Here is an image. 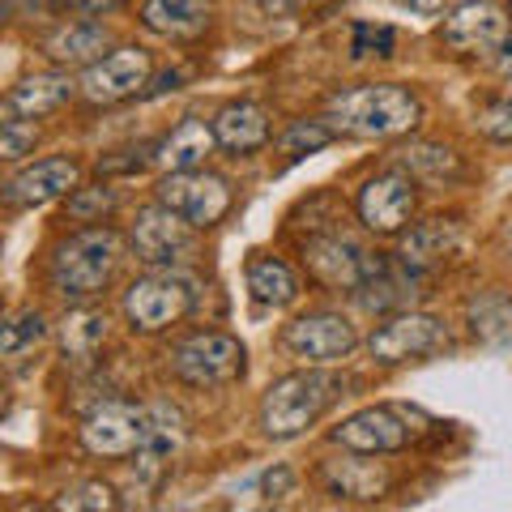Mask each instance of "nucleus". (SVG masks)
I'll return each instance as SVG.
<instances>
[{
  "label": "nucleus",
  "instance_id": "30",
  "mask_svg": "<svg viewBox=\"0 0 512 512\" xmlns=\"http://www.w3.org/2000/svg\"><path fill=\"white\" fill-rule=\"evenodd\" d=\"M402 167L410 175H431V180H444V175H457L461 171V158L448 150V146H431V141H423V146L402 150Z\"/></svg>",
  "mask_w": 512,
  "mask_h": 512
},
{
  "label": "nucleus",
  "instance_id": "40",
  "mask_svg": "<svg viewBox=\"0 0 512 512\" xmlns=\"http://www.w3.org/2000/svg\"><path fill=\"white\" fill-rule=\"evenodd\" d=\"M495 64H500V69H504V73L512 77V39H508V43L500 47V56H495Z\"/></svg>",
  "mask_w": 512,
  "mask_h": 512
},
{
  "label": "nucleus",
  "instance_id": "12",
  "mask_svg": "<svg viewBox=\"0 0 512 512\" xmlns=\"http://www.w3.org/2000/svg\"><path fill=\"white\" fill-rule=\"evenodd\" d=\"M380 252H367L350 235H316L303 244V265L316 282L333 286V291H359L367 274L376 269Z\"/></svg>",
  "mask_w": 512,
  "mask_h": 512
},
{
  "label": "nucleus",
  "instance_id": "41",
  "mask_svg": "<svg viewBox=\"0 0 512 512\" xmlns=\"http://www.w3.org/2000/svg\"><path fill=\"white\" fill-rule=\"evenodd\" d=\"M13 18V0H0V26H5Z\"/></svg>",
  "mask_w": 512,
  "mask_h": 512
},
{
  "label": "nucleus",
  "instance_id": "22",
  "mask_svg": "<svg viewBox=\"0 0 512 512\" xmlns=\"http://www.w3.org/2000/svg\"><path fill=\"white\" fill-rule=\"evenodd\" d=\"M214 137L222 150L231 154H252L269 141V111L256 103H227L214 116Z\"/></svg>",
  "mask_w": 512,
  "mask_h": 512
},
{
  "label": "nucleus",
  "instance_id": "39",
  "mask_svg": "<svg viewBox=\"0 0 512 512\" xmlns=\"http://www.w3.org/2000/svg\"><path fill=\"white\" fill-rule=\"evenodd\" d=\"M261 5H265L269 13H295V9L316 5V0H261Z\"/></svg>",
  "mask_w": 512,
  "mask_h": 512
},
{
  "label": "nucleus",
  "instance_id": "21",
  "mask_svg": "<svg viewBox=\"0 0 512 512\" xmlns=\"http://www.w3.org/2000/svg\"><path fill=\"white\" fill-rule=\"evenodd\" d=\"M214 146H218L214 124L188 116L154 146V163L163 171H192V167H205V158L214 154Z\"/></svg>",
  "mask_w": 512,
  "mask_h": 512
},
{
  "label": "nucleus",
  "instance_id": "15",
  "mask_svg": "<svg viewBox=\"0 0 512 512\" xmlns=\"http://www.w3.org/2000/svg\"><path fill=\"white\" fill-rule=\"evenodd\" d=\"M333 444L350 448V453H402L410 444V427L397 410L389 406H367L350 414L342 427H333Z\"/></svg>",
  "mask_w": 512,
  "mask_h": 512
},
{
  "label": "nucleus",
  "instance_id": "36",
  "mask_svg": "<svg viewBox=\"0 0 512 512\" xmlns=\"http://www.w3.org/2000/svg\"><path fill=\"white\" fill-rule=\"evenodd\" d=\"M261 483H265V500H286V495L295 491V470L291 466H274Z\"/></svg>",
  "mask_w": 512,
  "mask_h": 512
},
{
  "label": "nucleus",
  "instance_id": "7",
  "mask_svg": "<svg viewBox=\"0 0 512 512\" xmlns=\"http://www.w3.org/2000/svg\"><path fill=\"white\" fill-rule=\"evenodd\" d=\"M197 303V291L192 282L180 274H150V278H137L133 286L124 291V316L128 325L141 329V333H158L184 320Z\"/></svg>",
  "mask_w": 512,
  "mask_h": 512
},
{
  "label": "nucleus",
  "instance_id": "29",
  "mask_svg": "<svg viewBox=\"0 0 512 512\" xmlns=\"http://www.w3.org/2000/svg\"><path fill=\"white\" fill-rule=\"evenodd\" d=\"M338 137V128H333L329 120H295L291 128L282 133V141H278V150L291 158H303V154H316V150H325L329 141Z\"/></svg>",
  "mask_w": 512,
  "mask_h": 512
},
{
  "label": "nucleus",
  "instance_id": "35",
  "mask_svg": "<svg viewBox=\"0 0 512 512\" xmlns=\"http://www.w3.org/2000/svg\"><path fill=\"white\" fill-rule=\"evenodd\" d=\"M393 26H372V22H359L355 26V39H350V52L355 56H393Z\"/></svg>",
  "mask_w": 512,
  "mask_h": 512
},
{
  "label": "nucleus",
  "instance_id": "25",
  "mask_svg": "<svg viewBox=\"0 0 512 512\" xmlns=\"http://www.w3.org/2000/svg\"><path fill=\"white\" fill-rule=\"evenodd\" d=\"M103 338H107V316L94 312V308H77V312L64 316V325H60L64 359H77V363H90L99 355Z\"/></svg>",
  "mask_w": 512,
  "mask_h": 512
},
{
  "label": "nucleus",
  "instance_id": "37",
  "mask_svg": "<svg viewBox=\"0 0 512 512\" xmlns=\"http://www.w3.org/2000/svg\"><path fill=\"white\" fill-rule=\"evenodd\" d=\"M73 5H77V13H86V18H107V13L124 9L128 0H73Z\"/></svg>",
  "mask_w": 512,
  "mask_h": 512
},
{
  "label": "nucleus",
  "instance_id": "26",
  "mask_svg": "<svg viewBox=\"0 0 512 512\" xmlns=\"http://www.w3.org/2000/svg\"><path fill=\"white\" fill-rule=\"evenodd\" d=\"M470 329H474V338H483L491 346L512 342V299L495 291L470 299Z\"/></svg>",
  "mask_w": 512,
  "mask_h": 512
},
{
  "label": "nucleus",
  "instance_id": "8",
  "mask_svg": "<svg viewBox=\"0 0 512 512\" xmlns=\"http://www.w3.org/2000/svg\"><path fill=\"white\" fill-rule=\"evenodd\" d=\"M158 201L167 205V210H175L184 222H192L197 231L214 227V222H222V214L231 210V188L222 175L214 171H167L163 180H158Z\"/></svg>",
  "mask_w": 512,
  "mask_h": 512
},
{
  "label": "nucleus",
  "instance_id": "23",
  "mask_svg": "<svg viewBox=\"0 0 512 512\" xmlns=\"http://www.w3.org/2000/svg\"><path fill=\"white\" fill-rule=\"evenodd\" d=\"M103 47H107V26L103 22H69V26H60L52 39L43 43V52L52 64H64V69H73V64H94L103 56Z\"/></svg>",
  "mask_w": 512,
  "mask_h": 512
},
{
  "label": "nucleus",
  "instance_id": "10",
  "mask_svg": "<svg viewBox=\"0 0 512 512\" xmlns=\"http://www.w3.org/2000/svg\"><path fill=\"white\" fill-rule=\"evenodd\" d=\"M444 346H448V329H444V320L431 316V312H397V316L384 320L372 338H367L372 359L384 363V367L436 355V350H444Z\"/></svg>",
  "mask_w": 512,
  "mask_h": 512
},
{
  "label": "nucleus",
  "instance_id": "38",
  "mask_svg": "<svg viewBox=\"0 0 512 512\" xmlns=\"http://www.w3.org/2000/svg\"><path fill=\"white\" fill-rule=\"evenodd\" d=\"M402 9H410V13H419V18H440L444 13V0H397Z\"/></svg>",
  "mask_w": 512,
  "mask_h": 512
},
{
  "label": "nucleus",
  "instance_id": "19",
  "mask_svg": "<svg viewBox=\"0 0 512 512\" xmlns=\"http://www.w3.org/2000/svg\"><path fill=\"white\" fill-rule=\"evenodd\" d=\"M210 22H214V0H146L141 5V26L175 43L201 39Z\"/></svg>",
  "mask_w": 512,
  "mask_h": 512
},
{
  "label": "nucleus",
  "instance_id": "20",
  "mask_svg": "<svg viewBox=\"0 0 512 512\" xmlns=\"http://www.w3.org/2000/svg\"><path fill=\"white\" fill-rule=\"evenodd\" d=\"M457 244H461V227L453 218H427V222H419V227H410L406 235H402V248H397V261L402 265H410V269H436V265H444L448 256L457 252Z\"/></svg>",
  "mask_w": 512,
  "mask_h": 512
},
{
  "label": "nucleus",
  "instance_id": "34",
  "mask_svg": "<svg viewBox=\"0 0 512 512\" xmlns=\"http://www.w3.org/2000/svg\"><path fill=\"white\" fill-rule=\"evenodd\" d=\"M478 128L491 141H512V86L478 107Z\"/></svg>",
  "mask_w": 512,
  "mask_h": 512
},
{
  "label": "nucleus",
  "instance_id": "14",
  "mask_svg": "<svg viewBox=\"0 0 512 512\" xmlns=\"http://www.w3.org/2000/svg\"><path fill=\"white\" fill-rule=\"evenodd\" d=\"M286 350H295L299 359H312V363H333V359H346L355 350L359 333L346 316H333V312H320V316H299L286 325L282 333Z\"/></svg>",
  "mask_w": 512,
  "mask_h": 512
},
{
  "label": "nucleus",
  "instance_id": "42",
  "mask_svg": "<svg viewBox=\"0 0 512 512\" xmlns=\"http://www.w3.org/2000/svg\"><path fill=\"white\" fill-rule=\"evenodd\" d=\"M5 406H9V393H5V389H0V414H5Z\"/></svg>",
  "mask_w": 512,
  "mask_h": 512
},
{
  "label": "nucleus",
  "instance_id": "33",
  "mask_svg": "<svg viewBox=\"0 0 512 512\" xmlns=\"http://www.w3.org/2000/svg\"><path fill=\"white\" fill-rule=\"evenodd\" d=\"M52 508H64V512H111V508H120L116 500V491H111L107 483H82V487H73V491H64L60 500Z\"/></svg>",
  "mask_w": 512,
  "mask_h": 512
},
{
  "label": "nucleus",
  "instance_id": "17",
  "mask_svg": "<svg viewBox=\"0 0 512 512\" xmlns=\"http://www.w3.org/2000/svg\"><path fill=\"white\" fill-rule=\"evenodd\" d=\"M359 303L372 312H406L414 299L423 295V269H410L402 261H389V256L380 252L376 269L367 274V282L359 286Z\"/></svg>",
  "mask_w": 512,
  "mask_h": 512
},
{
  "label": "nucleus",
  "instance_id": "24",
  "mask_svg": "<svg viewBox=\"0 0 512 512\" xmlns=\"http://www.w3.org/2000/svg\"><path fill=\"white\" fill-rule=\"evenodd\" d=\"M248 291L256 303H265V308H286V303L299 295V282L278 256H252L248 261Z\"/></svg>",
  "mask_w": 512,
  "mask_h": 512
},
{
  "label": "nucleus",
  "instance_id": "27",
  "mask_svg": "<svg viewBox=\"0 0 512 512\" xmlns=\"http://www.w3.org/2000/svg\"><path fill=\"white\" fill-rule=\"evenodd\" d=\"M47 338V320L35 308H22V312H9L0 316V359H18L26 350H35Z\"/></svg>",
  "mask_w": 512,
  "mask_h": 512
},
{
  "label": "nucleus",
  "instance_id": "9",
  "mask_svg": "<svg viewBox=\"0 0 512 512\" xmlns=\"http://www.w3.org/2000/svg\"><path fill=\"white\" fill-rule=\"evenodd\" d=\"M440 39L457 56H500V47L512 39V18L495 0H466L444 13Z\"/></svg>",
  "mask_w": 512,
  "mask_h": 512
},
{
  "label": "nucleus",
  "instance_id": "28",
  "mask_svg": "<svg viewBox=\"0 0 512 512\" xmlns=\"http://www.w3.org/2000/svg\"><path fill=\"white\" fill-rule=\"evenodd\" d=\"M329 487L338 495H350V500H376L384 491V474L363 466V461H329L325 466Z\"/></svg>",
  "mask_w": 512,
  "mask_h": 512
},
{
  "label": "nucleus",
  "instance_id": "32",
  "mask_svg": "<svg viewBox=\"0 0 512 512\" xmlns=\"http://www.w3.org/2000/svg\"><path fill=\"white\" fill-rule=\"evenodd\" d=\"M39 146V124L26 116H0V163H18Z\"/></svg>",
  "mask_w": 512,
  "mask_h": 512
},
{
  "label": "nucleus",
  "instance_id": "5",
  "mask_svg": "<svg viewBox=\"0 0 512 512\" xmlns=\"http://www.w3.org/2000/svg\"><path fill=\"white\" fill-rule=\"evenodd\" d=\"M158 427V406H133V402H103L86 414L82 444L94 457H137L150 444Z\"/></svg>",
  "mask_w": 512,
  "mask_h": 512
},
{
  "label": "nucleus",
  "instance_id": "16",
  "mask_svg": "<svg viewBox=\"0 0 512 512\" xmlns=\"http://www.w3.org/2000/svg\"><path fill=\"white\" fill-rule=\"evenodd\" d=\"M82 180V167L73 158H43V163L18 171L9 184H0V201L18 205V210H30V205H47L56 197H69Z\"/></svg>",
  "mask_w": 512,
  "mask_h": 512
},
{
  "label": "nucleus",
  "instance_id": "13",
  "mask_svg": "<svg viewBox=\"0 0 512 512\" xmlns=\"http://www.w3.org/2000/svg\"><path fill=\"white\" fill-rule=\"evenodd\" d=\"M150 73H154V60L146 47H116L107 52L103 60L86 64L82 73V94L90 103H120V99H133L150 86Z\"/></svg>",
  "mask_w": 512,
  "mask_h": 512
},
{
  "label": "nucleus",
  "instance_id": "18",
  "mask_svg": "<svg viewBox=\"0 0 512 512\" xmlns=\"http://www.w3.org/2000/svg\"><path fill=\"white\" fill-rule=\"evenodd\" d=\"M82 90L69 73H35L22 77L5 99H0V116H26V120H43L60 111L64 103H73V94Z\"/></svg>",
  "mask_w": 512,
  "mask_h": 512
},
{
  "label": "nucleus",
  "instance_id": "6",
  "mask_svg": "<svg viewBox=\"0 0 512 512\" xmlns=\"http://www.w3.org/2000/svg\"><path fill=\"white\" fill-rule=\"evenodd\" d=\"M192 231H197L192 222H184L175 210H167L163 201H154V205H146V210H137L133 231H128V244H133L141 265L171 269V265L188 261L192 248H197V235Z\"/></svg>",
  "mask_w": 512,
  "mask_h": 512
},
{
  "label": "nucleus",
  "instance_id": "3",
  "mask_svg": "<svg viewBox=\"0 0 512 512\" xmlns=\"http://www.w3.org/2000/svg\"><path fill=\"white\" fill-rule=\"evenodd\" d=\"M120 265V235L111 227H86L52 252V291L64 299H90L111 282Z\"/></svg>",
  "mask_w": 512,
  "mask_h": 512
},
{
  "label": "nucleus",
  "instance_id": "31",
  "mask_svg": "<svg viewBox=\"0 0 512 512\" xmlns=\"http://www.w3.org/2000/svg\"><path fill=\"white\" fill-rule=\"evenodd\" d=\"M116 201H120V192L111 184H90V188H73L64 210L77 222H103V214L116 210Z\"/></svg>",
  "mask_w": 512,
  "mask_h": 512
},
{
  "label": "nucleus",
  "instance_id": "4",
  "mask_svg": "<svg viewBox=\"0 0 512 512\" xmlns=\"http://www.w3.org/2000/svg\"><path fill=\"white\" fill-rule=\"evenodd\" d=\"M248 350L231 333H192L171 350V372L192 389H218L244 376Z\"/></svg>",
  "mask_w": 512,
  "mask_h": 512
},
{
  "label": "nucleus",
  "instance_id": "11",
  "mask_svg": "<svg viewBox=\"0 0 512 512\" xmlns=\"http://www.w3.org/2000/svg\"><path fill=\"white\" fill-rule=\"evenodd\" d=\"M419 192H414V175L410 171H380L359 188L355 210L363 218L367 231L376 235H402L414 218Z\"/></svg>",
  "mask_w": 512,
  "mask_h": 512
},
{
  "label": "nucleus",
  "instance_id": "1",
  "mask_svg": "<svg viewBox=\"0 0 512 512\" xmlns=\"http://www.w3.org/2000/svg\"><path fill=\"white\" fill-rule=\"evenodd\" d=\"M325 120L350 137H402L423 120V103L406 86L376 82V86H355V90L333 94L325 107Z\"/></svg>",
  "mask_w": 512,
  "mask_h": 512
},
{
  "label": "nucleus",
  "instance_id": "2",
  "mask_svg": "<svg viewBox=\"0 0 512 512\" xmlns=\"http://www.w3.org/2000/svg\"><path fill=\"white\" fill-rule=\"evenodd\" d=\"M342 397V376L338 372H291L269 384V393L261 397V427L274 440H295L303 436L320 414Z\"/></svg>",
  "mask_w": 512,
  "mask_h": 512
}]
</instances>
